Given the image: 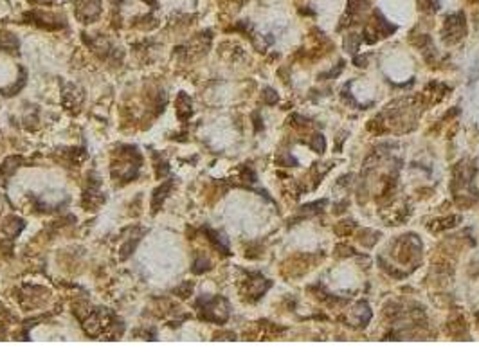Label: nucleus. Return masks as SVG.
Returning <instances> with one entry per match:
<instances>
[{
  "mask_svg": "<svg viewBox=\"0 0 479 360\" xmlns=\"http://www.w3.org/2000/svg\"><path fill=\"white\" fill-rule=\"evenodd\" d=\"M265 92H267V103H274V101H276V99H277L276 92H274V90H270V88H267Z\"/></svg>",
  "mask_w": 479,
  "mask_h": 360,
  "instance_id": "20e7f679",
  "label": "nucleus"
},
{
  "mask_svg": "<svg viewBox=\"0 0 479 360\" xmlns=\"http://www.w3.org/2000/svg\"><path fill=\"white\" fill-rule=\"evenodd\" d=\"M198 306L202 308V317L207 321L223 322L229 315V305L222 297H211V299H200Z\"/></svg>",
  "mask_w": 479,
  "mask_h": 360,
  "instance_id": "f257e3e1",
  "label": "nucleus"
},
{
  "mask_svg": "<svg viewBox=\"0 0 479 360\" xmlns=\"http://www.w3.org/2000/svg\"><path fill=\"white\" fill-rule=\"evenodd\" d=\"M465 31V20H463V15H454V16H449L447 18V25H445V35H452V40L451 42H456V40H460L461 35H463Z\"/></svg>",
  "mask_w": 479,
  "mask_h": 360,
  "instance_id": "f03ea898",
  "label": "nucleus"
},
{
  "mask_svg": "<svg viewBox=\"0 0 479 360\" xmlns=\"http://www.w3.org/2000/svg\"><path fill=\"white\" fill-rule=\"evenodd\" d=\"M310 146H312L315 151H319V153H321V151L325 150V139H323V135H315Z\"/></svg>",
  "mask_w": 479,
  "mask_h": 360,
  "instance_id": "7ed1b4c3",
  "label": "nucleus"
}]
</instances>
